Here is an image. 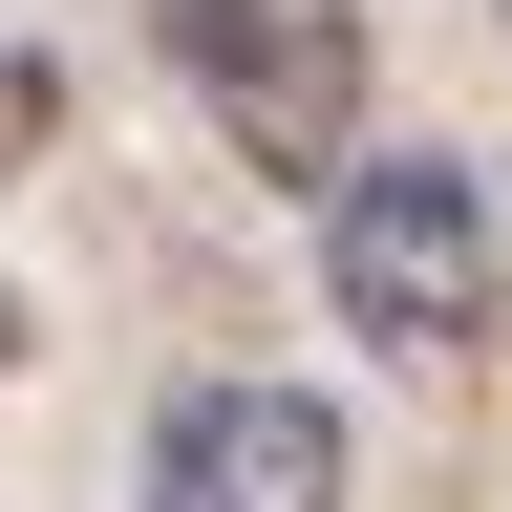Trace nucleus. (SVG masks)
<instances>
[{"label": "nucleus", "instance_id": "1", "mask_svg": "<svg viewBox=\"0 0 512 512\" xmlns=\"http://www.w3.org/2000/svg\"><path fill=\"white\" fill-rule=\"evenodd\" d=\"M320 299H342V342L384 363H491V299H512V235H491V171L470 150H363L320 192Z\"/></svg>", "mask_w": 512, "mask_h": 512}, {"label": "nucleus", "instance_id": "2", "mask_svg": "<svg viewBox=\"0 0 512 512\" xmlns=\"http://www.w3.org/2000/svg\"><path fill=\"white\" fill-rule=\"evenodd\" d=\"M150 43H171V86L235 128V171H278V192L363 171V22L342 0H150Z\"/></svg>", "mask_w": 512, "mask_h": 512}, {"label": "nucleus", "instance_id": "3", "mask_svg": "<svg viewBox=\"0 0 512 512\" xmlns=\"http://www.w3.org/2000/svg\"><path fill=\"white\" fill-rule=\"evenodd\" d=\"M128 512H342V406L320 384H171L150 406V491Z\"/></svg>", "mask_w": 512, "mask_h": 512}, {"label": "nucleus", "instance_id": "4", "mask_svg": "<svg viewBox=\"0 0 512 512\" xmlns=\"http://www.w3.org/2000/svg\"><path fill=\"white\" fill-rule=\"evenodd\" d=\"M43 128H64V64H43L22 22H0V171H22V150H43Z\"/></svg>", "mask_w": 512, "mask_h": 512}, {"label": "nucleus", "instance_id": "5", "mask_svg": "<svg viewBox=\"0 0 512 512\" xmlns=\"http://www.w3.org/2000/svg\"><path fill=\"white\" fill-rule=\"evenodd\" d=\"M0 384H22V299H0Z\"/></svg>", "mask_w": 512, "mask_h": 512}]
</instances>
